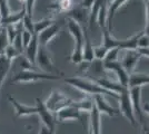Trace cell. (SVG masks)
<instances>
[{"label":"cell","mask_w":149,"mask_h":134,"mask_svg":"<svg viewBox=\"0 0 149 134\" xmlns=\"http://www.w3.org/2000/svg\"><path fill=\"white\" fill-rule=\"evenodd\" d=\"M65 83L68 85L72 86L74 88L79 89L80 92L87 94L89 96H95V95H108L111 96L113 98L118 100V94L109 92L107 89L102 88L98 84L93 81V78H84V77H78V76H72L68 77L65 79Z\"/></svg>","instance_id":"obj_1"},{"label":"cell","mask_w":149,"mask_h":134,"mask_svg":"<svg viewBox=\"0 0 149 134\" xmlns=\"http://www.w3.org/2000/svg\"><path fill=\"white\" fill-rule=\"evenodd\" d=\"M60 74H51L44 72H36L33 69L19 70L13 77L11 83H35L38 81H58L61 78Z\"/></svg>","instance_id":"obj_2"},{"label":"cell","mask_w":149,"mask_h":134,"mask_svg":"<svg viewBox=\"0 0 149 134\" xmlns=\"http://www.w3.org/2000/svg\"><path fill=\"white\" fill-rule=\"evenodd\" d=\"M118 101H119V114L123 115L134 128H137L138 122H137L135 113H134V109H132V105H131L130 96H129V91H128V88H126L119 94Z\"/></svg>","instance_id":"obj_3"},{"label":"cell","mask_w":149,"mask_h":134,"mask_svg":"<svg viewBox=\"0 0 149 134\" xmlns=\"http://www.w3.org/2000/svg\"><path fill=\"white\" fill-rule=\"evenodd\" d=\"M36 65L38 68L44 73H51V74H60L55 68V64L52 60V56L47 46L39 45L37 56H36Z\"/></svg>","instance_id":"obj_4"},{"label":"cell","mask_w":149,"mask_h":134,"mask_svg":"<svg viewBox=\"0 0 149 134\" xmlns=\"http://www.w3.org/2000/svg\"><path fill=\"white\" fill-rule=\"evenodd\" d=\"M72 102V100L68 98L67 96L65 95L62 92L58 91V89H54L51 93H50L49 97L47 98V101L45 103L46 107L49 109L51 113H56L59 109H61L62 107L70 105Z\"/></svg>","instance_id":"obj_5"},{"label":"cell","mask_w":149,"mask_h":134,"mask_svg":"<svg viewBox=\"0 0 149 134\" xmlns=\"http://www.w3.org/2000/svg\"><path fill=\"white\" fill-rule=\"evenodd\" d=\"M67 24V28H68L69 34L72 36L74 40V47L72 51H78V53H82V45H84V28L80 24H78L77 21L67 18L66 20Z\"/></svg>","instance_id":"obj_6"},{"label":"cell","mask_w":149,"mask_h":134,"mask_svg":"<svg viewBox=\"0 0 149 134\" xmlns=\"http://www.w3.org/2000/svg\"><path fill=\"white\" fill-rule=\"evenodd\" d=\"M36 109H37V113L39 120L41 121V124H44L45 126L54 131L55 132V126H56V119L54 113H51L49 109L46 107L45 103L40 100V98H36Z\"/></svg>","instance_id":"obj_7"},{"label":"cell","mask_w":149,"mask_h":134,"mask_svg":"<svg viewBox=\"0 0 149 134\" xmlns=\"http://www.w3.org/2000/svg\"><path fill=\"white\" fill-rule=\"evenodd\" d=\"M141 89H143V87H132L128 91H129L131 105H132L137 122L139 121L140 124H145L146 123V120H145L146 115L143 114V109H141Z\"/></svg>","instance_id":"obj_8"},{"label":"cell","mask_w":149,"mask_h":134,"mask_svg":"<svg viewBox=\"0 0 149 134\" xmlns=\"http://www.w3.org/2000/svg\"><path fill=\"white\" fill-rule=\"evenodd\" d=\"M62 21H55L54 24H51L49 27H47L45 30H42L41 32H39L38 36V41L39 45L42 46H48V45L57 37V35L59 34L60 29H61Z\"/></svg>","instance_id":"obj_9"},{"label":"cell","mask_w":149,"mask_h":134,"mask_svg":"<svg viewBox=\"0 0 149 134\" xmlns=\"http://www.w3.org/2000/svg\"><path fill=\"white\" fill-rule=\"evenodd\" d=\"M80 111L74 105H67L55 113V119L58 122L80 121Z\"/></svg>","instance_id":"obj_10"},{"label":"cell","mask_w":149,"mask_h":134,"mask_svg":"<svg viewBox=\"0 0 149 134\" xmlns=\"http://www.w3.org/2000/svg\"><path fill=\"white\" fill-rule=\"evenodd\" d=\"M104 68H105V70L113 73L117 76V82L121 84L124 87H127V84H128V73L125 70L123 65L120 64L118 60L110 62V63H104Z\"/></svg>","instance_id":"obj_11"},{"label":"cell","mask_w":149,"mask_h":134,"mask_svg":"<svg viewBox=\"0 0 149 134\" xmlns=\"http://www.w3.org/2000/svg\"><path fill=\"white\" fill-rule=\"evenodd\" d=\"M93 104L96 106V109H98L100 114H106L110 117H115L119 115V109L112 107L111 105H109L108 102L106 101L105 95H95L93 96Z\"/></svg>","instance_id":"obj_12"},{"label":"cell","mask_w":149,"mask_h":134,"mask_svg":"<svg viewBox=\"0 0 149 134\" xmlns=\"http://www.w3.org/2000/svg\"><path fill=\"white\" fill-rule=\"evenodd\" d=\"M124 57H123V60L120 64L123 65V67L125 68V70L130 74L131 72L135 70V67H136L137 63L139 62V59L141 58V56L139 55V53L136 51V49H128V51H125Z\"/></svg>","instance_id":"obj_13"},{"label":"cell","mask_w":149,"mask_h":134,"mask_svg":"<svg viewBox=\"0 0 149 134\" xmlns=\"http://www.w3.org/2000/svg\"><path fill=\"white\" fill-rule=\"evenodd\" d=\"M8 101L11 103V105L15 109V113L17 117H22V116H29V115H35L37 113L36 105L35 106H28L25 104L19 103L16 98H13V96H8Z\"/></svg>","instance_id":"obj_14"},{"label":"cell","mask_w":149,"mask_h":134,"mask_svg":"<svg viewBox=\"0 0 149 134\" xmlns=\"http://www.w3.org/2000/svg\"><path fill=\"white\" fill-rule=\"evenodd\" d=\"M149 84V76L146 73H137V72H131L128 74V84L127 88H132V87H143Z\"/></svg>","instance_id":"obj_15"},{"label":"cell","mask_w":149,"mask_h":134,"mask_svg":"<svg viewBox=\"0 0 149 134\" xmlns=\"http://www.w3.org/2000/svg\"><path fill=\"white\" fill-rule=\"evenodd\" d=\"M66 17L67 18H70V19L77 21L78 24H86L88 22V18H89V11L88 9L81 7L80 5L78 7H74V8H71L69 11L66 13Z\"/></svg>","instance_id":"obj_16"},{"label":"cell","mask_w":149,"mask_h":134,"mask_svg":"<svg viewBox=\"0 0 149 134\" xmlns=\"http://www.w3.org/2000/svg\"><path fill=\"white\" fill-rule=\"evenodd\" d=\"M96 83L98 84L99 86H101L102 88L107 89L109 92H112V93H116V94H120L123 91L127 88V87H124L123 85L118 82H115L110 78H106V77H100V78H93Z\"/></svg>","instance_id":"obj_17"},{"label":"cell","mask_w":149,"mask_h":134,"mask_svg":"<svg viewBox=\"0 0 149 134\" xmlns=\"http://www.w3.org/2000/svg\"><path fill=\"white\" fill-rule=\"evenodd\" d=\"M38 48H39V41H38V36L37 34H33L31 40L29 41V44L25 47L24 51H26L25 56L26 58L30 62V64H32L33 66L36 65V56H37Z\"/></svg>","instance_id":"obj_18"},{"label":"cell","mask_w":149,"mask_h":134,"mask_svg":"<svg viewBox=\"0 0 149 134\" xmlns=\"http://www.w3.org/2000/svg\"><path fill=\"white\" fill-rule=\"evenodd\" d=\"M129 0H113L108 4V11H107V28L111 30L112 28V20L115 18V15L117 13L119 9L124 6L126 2Z\"/></svg>","instance_id":"obj_19"},{"label":"cell","mask_w":149,"mask_h":134,"mask_svg":"<svg viewBox=\"0 0 149 134\" xmlns=\"http://www.w3.org/2000/svg\"><path fill=\"white\" fill-rule=\"evenodd\" d=\"M100 113L96 109L93 104V109L89 112V128L93 134H101V121H100Z\"/></svg>","instance_id":"obj_20"},{"label":"cell","mask_w":149,"mask_h":134,"mask_svg":"<svg viewBox=\"0 0 149 134\" xmlns=\"http://www.w3.org/2000/svg\"><path fill=\"white\" fill-rule=\"evenodd\" d=\"M26 13L25 6H22V8L19 10L18 13H10L7 17L1 19V26L6 27L9 25H17L19 22H21V20L24 18Z\"/></svg>","instance_id":"obj_21"},{"label":"cell","mask_w":149,"mask_h":134,"mask_svg":"<svg viewBox=\"0 0 149 134\" xmlns=\"http://www.w3.org/2000/svg\"><path fill=\"white\" fill-rule=\"evenodd\" d=\"M120 40L121 39H116L113 36L111 35L110 30L105 27L102 28V41H101V45L105 46L107 49H110V48H115V47H118L120 45Z\"/></svg>","instance_id":"obj_22"},{"label":"cell","mask_w":149,"mask_h":134,"mask_svg":"<svg viewBox=\"0 0 149 134\" xmlns=\"http://www.w3.org/2000/svg\"><path fill=\"white\" fill-rule=\"evenodd\" d=\"M95 59L93 55V46L90 41V38L88 37L87 32L84 35V45H82V60H86L91 63Z\"/></svg>","instance_id":"obj_23"},{"label":"cell","mask_w":149,"mask_h":134,"mask_svg":"<svg viewBox=\"0 0 149 134\" xmlns=\"http://www.w3.org/2000/svg\"><path fill=\"white\" fill-rule=\"evenodd\" d=\"M72 0H56L55 2L48 6V9L55 13H67L72 8Z\"/></svg>","instance_id":"obj_24"},{"label":"cell","mask_w":149,"mask_h":134,"mask_svg":"<svg viewBox=\"0 0 149 134\" xmlns=\"http://www.w3.org/2000/svg\"><path fill=\"white\" fill-rule=\"evenodd\" d=\"M71 105H74V107H77L80 112H88L89 113L90 109H93V97H90V96H86V97L81 98L79 101H74L72 100Z\"/></svg>","instance_id":"obj_25"},{"label":"cell","mask_w":149,"mask_h":134,"mask_svg":"<svg viewBox=\"0 0 149 134\" xmlns=\"http://www.w3.org/2000/svg\"><path fill=\"white\" fill-rule=\"evenodd\" d=\"M11 64H13V62L9 60L3 54L0 55V85H2V83L5 82V78L10 70Z\"/></svg>","instance_id":"obj_26"},{"label":"cell","mask_w":149,"mask_h":134,"mask_svg":"<svg viewBox=\"0 0 149 134\" xmlns=\"http://www.w3.org/2000/svg\"><path fill=\"white\" fill-rule=\"evenodd\" d=\"M143 32H139L137 35H134L131 36L130 38L127 39H121L120 40V45H119V49L121 51H128V49H137V41H138V38L140 37V35L143 34Z\"/></svg>","instance_id":"obj_27"},{"label":"cell","mask_w":149,"mask_h":134,"mask_svg":"<svg viewBox=\"0 0 149 134\" xmlns=\"http://www.w3.org/2000/svg\"><path fill=\"white\" fill-rule=\"evenodd\" d=\"M108 0L102 4V6L100 7L99 11L97 13V18H96V22L98 24L100 28H105L107 27V11H108Z\"/></svg>","instance_id":"obj_28"},{"label":"cell","mask_w":149,"mask_h":134,"mask_svg":"<svg viewBox=\"0 0 149 134\" xmlns=\"http://www.w3.org/2000/svg\"><path fill=\"white\" fill-rule=\"evenodd\" d=\"M56 20L54 18H44V19L39 20V21H35L33 22V30H35V34H39L42 30H45L47 27H49L51 24H54Z\"/></svg>","instance_id":"obj_29"},{"label":"cell","mask_w":149,"mask_h":134,"mask_svg":"<svg viewBox=\"0 0 149 134\" xmlns=\"http://www.w3.org/2000/svg\"><path fill=\"white\" fill-rule=\"evenodd\" d=\"M21 54H22V53H20V51L11 44L8 45L6 48H5V51H3V55H5L9 60H11V62H13L16 58H18Z\"/></svg>","instance_id":"obj_30"},{"label":"cell","mask_w":149,"mask_h":134,"mask_svg":"<svg viewBox=\"0 0 149 134\" xmlns=\"http://www.w3.org/2000/svg\"><path fill=\"white\" fill-rule=\"evenodd\" d=\"M119 51H120V49H119L118 47L108 49V51L106 53L105 57L102 59V62H104V63H110V62H116V60H118Z\"/></svg>","instance_id":"obj_31"},{"label":"cell","mask_w":149,"mask_h":134,"mask_svg":"<svg viewBox=\"0 0 149 134\" xmlns=\"http://www.w3.org/2000/svg\"><path fill=\"white\" fill-rule=\"evenodd\" d=\"M8 45H9V41H8V37H7L6 27L0 26V55L3 54V51Z\"/></svg>","instance_id":"obj_32"},{"label":"cell","mask_w":149,"mask_h":134,"mask_svg":"<svg viewBox=\"0 0 149 134\" xmlns=\"http://www.w3.org/2000/svg\"><path fill=\"white\" fill-rule=\"evenodd\" d=\"M33 20H32V17L26 15L24 16V18L21 20V24H22V28L26 29L27 32H31V34H35V30H33Z\"/></svg>","instance_id":"obj_33"},{"label":"cell","mask_w":149,"mask_h":134,"mask_svg":"<svg viewBox=\"0 0 149 134\" xmlns=\"http://www.w3.org/2000/svg\"><path fill=\"white\" fill-rule=\"evenodd\" d=\"M108 51V49L105 46L100 44L98 46H93V55H95V59H104L106 53Z\"/></svg>","instance_id":"obj_34"},{"label":"cell","mask_w":149,"mask_h":134,"mask_svg":"<svg viewBox=\"0 0 149 134\" xmlns=\"http://www.w3.org/2000/svg\"><path fill=\"white\" fill-rule=\"evenodd\" d=\"M140 47H149V37H148V34L146 32V30L140 35V37L138 38V41H137V48Z\"/></svg>","instance_id":"obj_35"},{"label":"cell","mask_w":149,"mask_h":134,"mask_svg":"<svg viewBox=\"0 0 149 134\" xmlns=\"http://www.w3.org/2000/svg\"><path fill=\"white\" fill-rule=\"evenodd\" d=\"M35 5H36V0H25L24 6H25V9H26V15L32 17Z\"/></svg>","instance_id":"obj_36"},{"label":"cell","mask_w":149,"mask_h":134,"mask_svg":"<svg viewBox=\"0 0 149 134\" xmlns=\"http://www.w3.org/2000/svg\"><path fill=\"white\" fill-rule=\"evenodd\" d=\"M32 35H33V34L27 32L26 29H24V28H22V30H21V40H22V46H24V49H25L26 46L29 44V41L31 40Z\"/></svg>","instance_id":"obj_37"},{"label":"cell","mask_w":149,"mask_h":134,"mask_svg":"<svg viewBox=\"0 0 149 134\" xmlns=\"http://www.w3.org/2000/svg\"><path fill=\"white\" fill-rule=\"evenodd\" d=\"M136 51H138V53H139V55H140L141 57L148 58V56H149V49H148V47H143V48L138 47Z\"/></svg>","instance_id":"obj_38"},{"label":"cell","mask_w":149,"mask_h":134,"mask_svg":"<svg viewBox=\"0 0 149 134\" xmlns=\"http://www.w3.org/2000/svg\"><path fill=\"white\" fill-rule=\"evenodd\" d=\"M54 133H55L54 131L49 130L47 126H45L44 124H41V125H40V128H39V132H38V134H54Z\"/></svg>","instance_id":"obj_39"},{"label":"cell","mask_w":149,"mask_h":134,"mask_svg":"<svg viewBox=\"0 0 149 134\" xmlns=\"http://www.w3.org/2000/svg\"><path fill=\"white\" fill-rule=\"evenodd\" d=\"M93 1L95 0H81V2L79 4L81 7H84V8H86V9H90L91 8V6H93Z\"/></svg>","instance_id":"obj_40"},{"label":"cell","mask_w":149,"mask_h":134,"mask_svg":"<svg viewBox=\"0 0 149 134\" xmlns=\"http://www.w3.org/2000/svg\"><path fill=\"white\" fill-rule=\"evenodd\" d=\"M143 125V130H141V134H149V131H148V125H147V123H145V124H141Z\"/></svg>","instance_id":"obj_41"},{"label":"cell","mask_w":149,"mask_h":134,"mask_svg":"<svg viewBox=\"0 0 149 134\" xmlns=\"http://www.w3.org/2000/svg\"><path fill=\"white\" fill-rule=\"evenodd\" d=\"M19 1H20V2H25V0H19Z\"/></svg>","instance_id":"obj_42"},{"label":"cell","mask_w":149,"mask_h":134,"mask_svg":"<svg viewBox=\"0 0 149 134\" xmlns=\"http://www.w3.org/2000/svg\"><path fill=\"white\" fill-rule=\"evenodd\" d=\"M143 1H145V4H147V2H148V0H143Z\"/></svg>","instance_id":"obj_43"},{"label":"cell","mask_w":149,"mask_h":134,"mask_svg":"<svg viewBox=\"0 0 149 134\" xmlns=\"http://www.w3.org/2000/svg\"><path fill=\"white\" fill-rule=\"evenodd\" d=\"M0 26H1V16H0Z\"/></svg>","instance_id":"obj_44"},{"label":"cell","mask_w":149,"mask_h":134,"mask_svg":"<svg viewBox=\"0 0 149 134\" xmlns=\"http://www.w3.org/2000/svg\"><path fill=\"white\" fill-rule=\"evenodd\" d=\"M111 1H113V0H108V2H111Z\"/></svg>","instance_id":"obj_45"},{"label":"cell","mask_w":149,"mask_h":134,"mask_svg":"<svg viewBox=\"0 0 149 134\" xmlns=\"http://www.w3.org/2000/svg\"><path fill=\"white\" fill-rule=\"evenodd\" d=\"M7 1H8V0H7Z\"/></svg>","instance_id":"obj_46"}]
</instances>
